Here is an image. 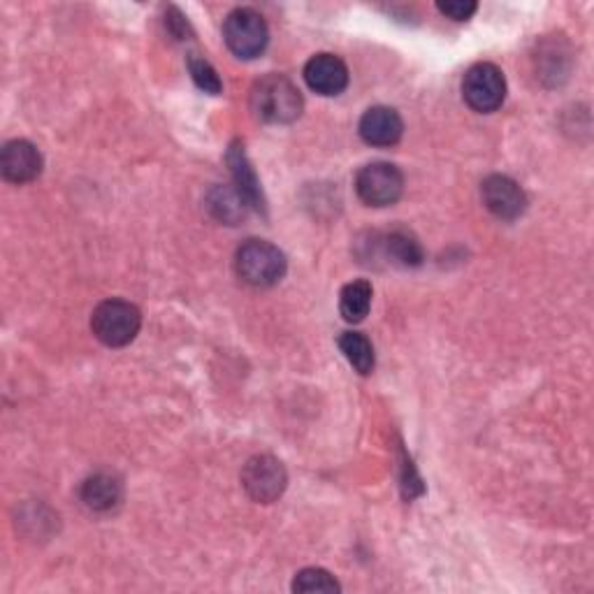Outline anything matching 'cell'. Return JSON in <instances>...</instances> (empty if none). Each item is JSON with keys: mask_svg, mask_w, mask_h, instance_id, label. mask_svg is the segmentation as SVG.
I'll return each mask as SVG.
<instances>
[{"mask_svg": "<svg viewBox=\"0 0 594 594\" xmlns=\"http://www.w3.org/2000/svg\"><path fill=\"white\" fill-rule=\"evenodd\" d=\"M305 108L302 94L284 75H265L251 89V110L265 124H293Z\"/></svg>", "mask_w": 594, "mask_h": 594, "instance_id": "6da1fadb", "label": "cell"}, {"mask_svg": "<svg viewBox=\"0 0 594 594\" xmlns=\"http://www.w3.org/2000/svg\"><path fill=\"white\" fill-rule=\"evenodd\" d=\"M235 270L244 284L270 288L286 274V256L265 239L244 242L235 256Z\"/></svg>", "mask_w": 594, "mask_h": 594, "instance_id": "7a4b0ae2", "label": "cell"}, {"mask_svg": "<svg viewBox=\"0 0 594 594\" xmlns=\"http://www.w3.org/2000/svg\"><path fill=\"white\" fill-rule=\"evenodd\" d=\"M139 327H143V313L126 300H104L96 307L91 317L94 335L104 346L112 348L131 344L137 337Z\"/></svg>", "mask_w": 594, "mask_h": 594, "instance_id": "3957f363", "label": "cell"}, {"mask_svg": "<svg viewBox=\"0 0 594 594\" xmlns=\"http://www.w3.org/2000/svg\"><path fill=\"white\" fill-rule=\"evenodd\" d=\"M223 38L237 59L249 61L263 54L270 42V30L263 14L251 8H237L225 16Z\"/></svg>", "mask_w": 594, "mask_h": 594, "instance_id": "277c9868", "label": "cell"}, {"mask_svg": "<svg viewBox=\"0 0 594 594\" xmlns=\"http://www.w3.org/2000/svg\"><path fill=\"white\" fill-rule=\"evenodd\" d=\"M462 96L471 110L495 112L506 98L504 73L493 63H477L467 70L462 79Z\"/></svg>", "mask_w": 594, "mask_h": 594, "instance_id": "5b68a950", "label": "cell"}, {"mask_svg": "<svg viewBox=\"0 0 594 594\" xmlns=\"http://www.w3.org/2000/svg\"><path fill=\"white\" fill-rule=\"evenodd\" d=\"M242 485L253 502L272 504L288 485L286 467L272 456H256L242 469Z\"/></svg>", "mask_w": 594, "mask_h": 594, "instance_id": "8992f818", "label": "cell"}, {"mask_svg": "<svg viewBox=\"0 0 594 594\" xmlns=\"http://www.w3.org/2000/svg\"><path fill=\"white\" fill-rule=\"evenodd\" d=\"M356 190L364 205L391 207L401 198L405 177H401L399 168L393 163H370L358 172Z\"/></svg>", "mask_w": 594, "mask_h": 594, "instance_id": "52a82bcc", "label": "cell"}, {"mask_svg": "<svg viewBox=\"0 0 594 594\" xmlns=\"http://www.w3.org/2000/svg\"><path fill=\"white\" fill-rule=\"evenodd\" d=\"M481 196L483 205L502 221H513L525 214L528 209L525 190H522L520 184L513 182L511 177H504V174L487 177L481 186Z\"/></svg>", "mask_w": 594, "mask_h": 594, "instance_id": "ba28073f", "label": "cell"}, {"mask_svg": "<svg viewBox=\"0 0 594 594\" xmlns=\"http://www.w3.org/2000/svg\"><path fill=\"white\" fill-rule=\"evenodd\" d=\"M0 170L12 184H28L40 177L42 153L28 139H12L0 153Z\"/></svg>", "mask_w": 594, "mask_h": 594, "instance_id": "9c48e42d", "label": "cell"}, {"mask_svg": "<svg viewBox=\"0 0 594 594\" xmlns=\"http://www.w3.org/2000/svg\"><path fill=\"white\" fill-rule=\"evenodd\" d=\"M305 79L311 91L321 96H339L348 86V67L335 54H317L305 65Z\"/></svg>", "mask_w": 594, "mask_h": 594, "instance_id": "30bf717a", "label": "cell"}, {"mask_svg": "<svg viewBox=\"0 0 594 594\" xmlns=\"http://www.w3.org/2000/svg\"><path fill=\"white\" fill-rule=\"evenodd\" d=\"M360 137L367 145L372 147H393L401 139V133H405V124H401V116L393 108H372L367 110L360 119Z\"/></svg>", "mask_w": 594, "mask_h": 594, "instance_id": "8fae6325", "label": "cell"}, {"mask_svg": "<svg viewBox=\"0 0 594 594\" xmlns=\"http://www.w3.org/2000/svg\"><path fill=\"white\" fill-rule=\"evenodd\" d=\"M225 163H228L231 174L235 180V188L244 196V200H247L253 209H258L260 214H265L268 212V202H265V196H263V188H260L258 174L251 168L249 156H247V151H244L242 143L231 145L228 156H225Z\"/></svg>", "mask_w": 594, "mask_h": 594, "instance_id": "7c38bea8", "label": "cell"}, {"mask_svg": "<svg viewBox=\"0 0 594 594\" xmlns=\"http://www.w3.org/2000/svg\"><path fill=\"white\" fill-rule=\"evenodd\" d=\"M381 251L397 268H421L425 253L421 242L407 231H393L381 239Z\"/></svg>", "mask_w": 594, "mask_h": 594, "instance_id": "4fadbf2b", "label": "cell"}, {"mask_svg": "<svg viewBox=\"0 0 594 594\" xmlns=\"http://www.w3.org/2000/svg\"><path fill=\"white\" fill-rule=\"evenodd\" d=\"M249 202L244 200V196L239 194L237 188H228V186H216L212 194L207 196V209L212 212V216L221 223L228 225H237L244 219L249 216Z\"/></svg>", "mask_w": 594, "mask_h": 594, "instance_id": "5bb4252c", "label": "cell"}, {"mask_svg": "<svg viewBox=\"0 0 594 594\" xmlns=\"http://www.w3.org/2000/svg\"><path fill=\"white\" fill-rule=\"evenodd\" d=\"M121 483L110 474H96L82 485V502L91 511H110L121 502Z\"/></svg>", "mask_w": 594, "mask_h": 594, "instance_id": "9a60e30c", "label": "cell"}, {"mask_svg": "<svg viewBox=\"0 0 594 594\" xmlns=\"http://www.w3.org/2000/svg\"><path fill=\"white\" fill-rule=\"evenodd\" d=\"M372 295H374L372 284L364 282V279L346 284L339 295V311L344 321L348 323L364 321V317L370 313V307H372Z\"/></svg>", "mask_w": 594, "mask_h": 594, "instance_id": "2e32d148", "label": "cell"}, {"mask_svg": "<svg viewBox=\"0 0 594 594\" xmlns=\"http://www.w3.org/2000/svg\"><path fill=\"white\" fill-rule=\"evenodd\" d=\"M339 348L344 358L351 362L354 370L362 376L372 374L374 370V346L362 332H344L339 337Z\"/></svg>", "mask_w": 594, "mask_h": 594, "instance_id": "e0dca14e", "label": "cell"}, {"mask_svg": "<svg viewBox=\"0 0 594 594\" xmlns=\"http://www.w3.org/2000/svg\"><path fill=\"white\" fill-rule=\"evenodd\" d=\"M339 583L335 576H332L330 571L325 569H302L300 573L295 576L293 581V592H305V594H311V592H325V594H335L339 592Z\"/></svg>", "mask_w": 594, "mask_h": 594, "instance_id": "ac0fdd59", "label": "cell"}, {"mask_svg": "<svg viewBox=\"0 0 594 594\" xmlns=\"http://www.w3.org/2000/svg\"><path fill=\"white\" fill-rule=\"evenodd\" d=\"M188 73H190V77H194L198 89H202L205 94L219 96L223 91V82H221L216 70L212 67V63L200 59L198 54L188 57Z\"/></svg>", "mask_w": 594, "mask_h": 594, "instance_id": "d6986e66", "label": "cell"}, {"mask_svg": "<svg viewBox=\"0 0 594 594\" xmlns=\"http://www.w3.org/2000/svg\"><path fill=\"white\" fill-rule=\"evenodd\" d=\"M436 10L453 22H467L479 10V5L474 0H448V3H436Z\"/></svg>", "mask_w": 594, "mask_h": 594, "instance_id": "ffe728a7", "label": "cell"}, {"mask_svg": "<svg viewBox=\"0 0 594 594\" xmlns=\"http://www.w3.org/2000/svg\"><path fill=\"white\" fill-rule=\"evenodd\" d=\"M165 26H168V30H170L177 40H186V38H188V33H190L188 22L184 20V14H182L177 8H170V10H168V14H165Z\"/></svg>", "mask_w": 594, "mask_h": 594, "instance_id": "44dd1931", "label": "cell"}]
</instances>
